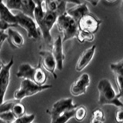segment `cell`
<instances>
[{
    "label": "cell",
    "mask_w": 123,
    "mask_h": 123,
    "mask_svg": "<svg viewBox=\"0 0 123 123\" xmlns=\"http://www.w3.org/2000/svg\"><path fill=\"white\" fill-rule=\"evenodd\" d=\"M78 105L73 102L72 98H63L53 104L51 110L47 113L51 118L50 123H67L74 117L75 110Z\"/></svg>",
    "instance_id": "cell-1"
},
{
    "label": "cell",
    "mask_w": 123,
    "mask_h": 123,
    "mask_svg": "<svg viewBox=\"0 0 123 123\" xmlns=\"http://www.w3.org/2000/svg\"><path fill=\"white\" fill-rule=\"evenodd\" d=\"M35 21L40 30L41 35L47 45H52V37L51 30L55 25L58 15L54 12L45 10L44 8L36 6L34 11Z\"/></svg>",
    "instance_id": "cell-2"
},
{
    "label": "cell",
    "mask_w": 123,
    "mask_h": 123,
    "mask_svg": "<svg viewBox=\"0 0 123 123\" xmlns=\"http://www.w3.org/2000/svg\"><path fill=\"white\" fill-rule=\"evenodd\" d=\"M98 92V103L99 105H114L117 109H122L123 104L121 101L122 95L116 92L111 82L108 79H102L97 86Z\"/></svg>",
    "instance_id": "cell-3"
},
{
    "label": "cell",
    "mask_w": 123,
    "mask_h": 123,
    "mask_svg": "<svg viewBox=\"0 0 123 123\" xmlns=\"http://www.w3.org/2000/svg\"><path fill=\"white\" fill-rule=\"evenodd\" d=\"M16 76L19 79H29L36 84L42 86L47 82L48 76L40 65L33 67L29 63H22L18 66Z\"/></svg>",
    "instance_id": "cell-4"
},
{
    "label": "cell",
    "mask_w": 123,
    "mask_h": 123,
    "mask_svg": "<svg viewBox=\"0 0 123 123\" xmlns=\"http://www.w3.org/2000/svg\"><path fill=\"white\" fill-rule=\"evenodd\" d=\"M55 25H57L59 32L62 34V42L75 38L79 30L78 25L74 19L66 12L58 16Z\"/></svg>",
    "instance_id": "cell-5"
},
{
    "label": "cell",
    "mask_w": 123,
    "mask_h": 123,
    "mask_svg": "<svg viewBox=\"0 0 123 123\" xmlns=\"http://www.w3.org/2000/svg\"><path fill=\"white\" fill-rule=\"evenodd\" d=\"M52 87V85L45 84L42 86L36 84L34 82L29 79H22L19 88L14 92V99L18 102H22L25 98L30 97L39 92L47 90Z\"/></svg>",
    "instance_id": "cell-6"
},
{
    "label": "cell",
    "mask_w": 123,
    "mask_h": 123,
    "mask_svg": "<svg viewBox=\"0 0 123 123\" xmlns=\"http://www.w3.org/2000/svg\"><path fill=\"white\" fill-rule=\"evenodd\" d=\"M15 18H16V25H19L26 31L27 36L29 38L37 40L41 38L42 35L40 30L34 18L29 16L21 12L15 14Z\"/></svg>",
    "instance_id": "cell-7"
},
{
    "label": "cell",
    "mask_w": 123,
    "mask_h": 123,
    "mask_svg": "<svg viewBox=\"0 0 123 123\" xmlns=\"http://www.w3.org/2000/svg\"><path fill=\"white\" fill-rule=\"evenodd\" d=\"M101 23L102 21L90 12L81 18L77 22V25L79 30L95 34L98 31Z\"/></svg>",
    "instance_id": "cell-8"
},
{
    "label": "cell",
    "mask_w": 123,
    "mask_h": 123,
    "mask_svg": "<svg viewBox=\"0 0 123 123\" xmlns=\"http://www.w3.org/2000/svg\"><path fill=\"white\" fill-rule=\"evenodd\" d=\"M13 64L14 59L12 57L9 62L4 64L2 69L0 71V105L4 102L6 92L10 82V70Z\"/></svg>",
    "instance_id": "cell-9"
},
{
    "label": "cell",
    "mask_w": 123,
    "mask_h": 123,
    "mask_svg": "<svg viewBox=\"0 0 123 123\" xmlns=\"http://www.w3.org/2000/svg\"><path fill=\"white\" fill-rule=\"evenodd\" d=\"M90 85V77L88 73H82L70 87V93L72 96H80L86 93L87 88Z\"/></svg>",
    "instance_id": "cell-10"
},
{
    "label": "cell",
    "mask_w": 123,
    "mask_h": 123,
    "mask_svg": "<svg viewBox=\"0 0 123 123\" xmlns=\"http://www.w3.org/2000/svg\"><path fill=\"white\" fill-rule=\"evenodd\" d=\"M39 55L40 62L38 65H40L44 70L49 72L54 77V79H57L55 73L56 62L52 52L49 50H42L39 52Z\"/></svg>",
    "instance_id": "cell-11"
},
{
    "label": "cell",
    "mask_w": 123,
    "mask_h": 123,
    "mask_svg": "<svg viewBox=\"0 0 123 123\" xmlns=\"http://www.w3.org/2000/svg\"><path fill=\"white\" fill-rule=\"evenodd\" d=\"M63 42L62 41V36H59L54 40L53 43L52 44V53L55 58L56 62V68L59 71L63 69L64 61L65 59V55L63 52Z\"/></svg>",
    "instance_id": "cell-12"
},
{
    "label": "cell",
    "mask_w": 123,
    "mask_h": 123,
    "mask_svg": "<svg viewBox=\"0 0 123 123\" xmlns=\"http://www.w3.org/2000/svg\"><path fill=\"white\" fill-rule=\"evenodd\" d=\"M96 51V45H93L91 47L86 49L81 54L78 61L76 62L75 65V70L77 72H82L86 68L89 63L93 59L94 55Z\"/></svg>",
    "instance_id": "cell-13"
},
{
    "label": "cell",
    "mask_w": 123,
    "mask_h": 123,
    "mask_svg": "<svg viewBox=\"0 0 123 123\" xmlns=\"http://www.w3.org/2000/svg\"><path fill=\"white\" fill-rule=\"evenodd\" d=\"M6 33L7 35L6 40L12 48L20 49L24 45V38L18 31L10 27L6 30Z\"/></svg>",
    "instance_id": "cell-14"
},
{
    "label": "cell",
    "mask_w": 123,
    "mask_h": 123,
    "mask_svg": "<svg viewBox=\"0 0 123 123\" xmlns=\"http://www.w3.org/2000/svg\"><path fill=\"white\" fill-rule=\"evenodd\" d=\"M66 5L62 0H45V10L49 11L56 14L58 16L66 12Z\"/></svg>",
    "instance_id": "cell-15"
},
{
    "label": "cell",
    "mask_w": 123,
    "mask_h": 123,
    "mask_svg": "<svg viewBox=\"0 0 123 123\" xmlns=\"http://www.w3.org/2000/svg\"><path fill=\"white\" fill-rule=\"evenodd\" d=\"M110 68L112 71L115 81L118 90V93L122 95V82H123V60L110 64Z\"/></svg>",
    "instance_id": "cell-16"
},
{
    "label": "cell",
    "mask_w": 123,
    "mask_h": 123,
    "mask_svg": "<svg viewBox=\"0 0 123 123\" xmlns=\"http://www.w3.org/2000/svg\"><path fill=\"white\" fill-rule=\"evenodd\" d=\"M89 12V9H88L86 2H82L79 5H75L74 7H72L66 10V13L68 15H70L76 22H78L79 19L85 15Z\"/></svg>",
    "instance_id": "cell-17"
},
{
    "label": "cell",
    "mask_w": 123,
    "mask_h": 123,
    "mask_svg": "<svg viewBox=\"0 0 123 123\" xmlns=\"http://www.w3.org/2000/svg\"><path fill=\"white\" fill-rule=\"evenodd\" d=\"M0 20L6 22L12 26L16 25V18L10 9H9L4 2H0Z\"/></svg>",
    "instance_id": "cell-18"
},
{
    "label": "cell",
    "mask_w": 123,
    "mask_h": 123,
    "mask_svg": "<svg viewBox=\"0 0 123 123\" xmlns=\"http://www.w3.org/2000/svg\"><path fill=\"white\" fill-rule=\"evenodd\" d=\"M36 4L33 0H20V11L29 16H34V11L36 9Z\"/></svg>",
    "instance_id": "cell-19"
},
{
    "label": "cell",
    "mask_w": 123,
    "mask_h": 123,
    "mask_svg": "<svg viewBox=\"0 0 123 123\" xmlns=\"http://www.w3.org/2000/svg\"><path fill=\"white\" fill-rule=\"evenodd\" d=\"M11 111L15 117V118H19L25 114V108L24 105L21 103V102H18L16 100L13 104V105L12 106Z\"/></svg>",
    "instance_id": "cell-20"
},
{
    "label": "cell",
    "mask_w": 123,
    "mask_h": 123,
    "mask_svg": "<svg viewBox=\"0 0 123 123\" xmlns=\"http://www.w3.org/2000/svg\"><path fill=\"white\" fill-rule=\"evenodd\" d=\"M105 113L101 109H95L92 113L89 123H104L105 122Z\"/></svg>",
    "instance_id": "cell-21"
},
{
    "label": "cell",
    "mask_w": 123,
    "mask_h": 123,
    "mask_svg": "<svg viewBox=\"0 0 123 123\" xmlns=\"http://www.w3.org/2000/svg\"><path fill=\"white\" fill-rule=\"evenodd\" d=\"M75 38L80 43H84V42H91L94 41L95 35L92 33L87 32H84V31L78 30V32H77Z\"/></svg>",
    "instance_id": "cell-22"
},
{
    "label": "cell",
    "mask_w": 123,
    "mask_h": 123,
    "mask_svg": "<svg viewBox=\"0 0 123 123\" xmlns=\"http://www.w3.org/2000/svg\"><path fill=\"white\" fill-rule=\"evenodd\" d=\"M86 108L84 105H78L75 110L74 118L77 122H82L86 115Z\"/></svg>",
    "instance_id": "cell-23"
},
{
    "label": "cell",
    "mask_w": 123,
    "mask_h": 123,
    "mask_svg": "<svg viewBox=\"0 0 123 123\" xmlns=\"http://www.w3.org/2000/svg\"><path fill=\"white\" fill-rule=\"evenodd\" d=\"M35 118H36L35 114H25L21 117L16 118L12 123H32Z\"/></svg>",
    "instance_id": "cell-24"
},
{
    "label": "cell",
    "mask_w": 123,
    "mask_h": 123,
    "mask_svg": "<svg viewBox=\"0 0 123 123\" xmlns=\"http://www.w3.org/2000/svg\"><path fill=\"white\" fill-rule=\"evenodd\" d=\"M6 6L12 10H20V0H6Z\"/></svg>",
    "instance_id": "cell-25"
},
{
    "label": "cell",
    "mask_w": 123,
    "mask_h": 123,
    "mask_svg": "<svg viewBox=\"0 0 123 123\" xmlns=\"http://www.w3.org/2000/svg\"><path fill=\"white\" fill-rule=\"evenodd\" d=\"M115 122L116 123H123V110L122 109H118L115 112Z\"/></svg>",
    "instance_id": "cell-26"
},
{
    "label": "cell",
    "mask_w": 123,
    "mask_h": 123,
    "mask_svg": "<svg viewBox=\"0 0 123 123\" xmlns=\"http://www.w3.org/2000/svg\"><path fill=\"white\" fill-rule=\"evenodd\" d=\"M7 35L6 33V31H0V45L2 46L4 42L6 40Z\"/></svg>",
    "instance_id": "cell-27"
},
{
    "label": "cell",
    "mask_w": 123,
    "mask_h": 123,
    "mask_svg": "<svg viewBox=\"0 0 123 123\" xmlns=\"http://www.w3.org/2000/svg\"><path fill=\"white\" fill-rule=\"evenodd\" d=\"M10 27H12V26L7 24V23L5 22L0 20V31H6L7 29L10 28Z\"/></svg>",
    "instance_id": "cell-28"
},
{
    "label": "cell",
    "mask_w": 123,
    "mask_h": 123,
    "mask_svg": "<svg viewBox=\"0 0 123 123\" xmlns=\"http://www.w3.org/2000/svg\"><path fill=\"white\" fill-rule=\"evenodd\" d=\"M33 2H34L35 4H36V6L44 8V5H45V0H33Z\"/></svg>",
    "instance_id": "cell-29"
},
{
    "label": "cell",
    "mask_w": 123,
    "mask_h": 123,
    "mask_svg": "<svg viewBox=\"0 0 123 123\" xmlns=\"http://www.w3.org/2000/svg\"><path fill=\"white\" fill-rule=\"evenodd\" d=\"M62 1L65 3H72V4H74V5H79V4L84 2H82V0H62Z\"/></svg>",
    "instance_id": "cell-30"
},
{
    "label": "cell",
    "mask_w": 123,
    "mask_h": 123,
    "mask_svg": "<svg viewBox=\"0 0 123 123\" xmlns=\"http://www.w3.org/2000/svg\"><path fill=\"white\" fill-rule=\"evenodd\" d=\"M84 1H86L88 2H89L92 6H96L98 4V2L101 1V0H84Z\"/></svg>",
    "instance_id": "cell-31"
},
{
    "label": "cell",
    "mask_w": 123,
    "mask_h": 123,
    "mask_svg": "<svg viewBox=\"0 0 123 123\" xmlns=\"http://www.w3.org/2000/svg\"><path fill=\"white\" fill-rule=\"evenodd\" d=\"M3 65H4V63H2L1 61H0V71L2 70V68H3Z\"/></svg>",
    "instance_id": "cell-32"
},
{
    "label": "cell",
    "mask_w": 123,
    "mask_h": 123,
    "mask_svg": "<svg viewBox=\"0 0 123 123\" xmlns=\"http://www.w3.org/2000/svg\"><path fill=\"white\" fill-rule=\"evenodd\" d=\"M106 2H115L116 0H105Z\"/></svg>",
    "instance_id": "cell-33"
},
{
    "label": "cell",
    "mask_w": 123,
    "mask_h": 123,
    "mask_svg": "<svg viewBox=\"0 0 123 123\" xmlns=\"http://www.w3.org/2000/svg\"><path fill=\"white\" fill-rule=\"evenodd\" d=\"M0 123H7V122H4V121H2V119H0Z\"/></svg>",
    "instance_id": "cell-34"
},
{
    "label": "cell",
    "mask_w": 123,
    "mask_h": 123,
    "mask_svg": "<svg viewBox=\"0 0 123 123\" xmlns=\"http://www.w3.org/2000/svg\"><path fill=\"white\" fill-rule=\"evenodd\" d=\"M3 2V0H0V2Z\"/></svg>",
    "instance_id": "cell-35"
},
{
    "label": "cell",
    "mask_w": 123,
    "mask_h": 123,
    "mask_svg": "<svg viewBox=\"0 0 123 123\" xmlns=\"http://www.w3.org/2000/svg\"><path fill=\"white\" fill-rule=\"evenodd\" d=\"M1 49H2V46H1V45H0V50H1Z\"/></svg>",
    "instance_id": "cell-36"
}]
</instances>
